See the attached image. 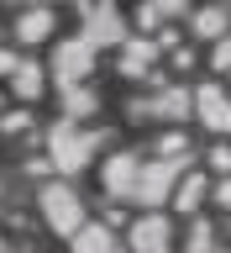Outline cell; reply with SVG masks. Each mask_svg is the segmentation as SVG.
<instances>
[{"mask_svg": "<svg viewBox=\"0 0 231 253\" xmlns=\"http://www.w3.org/2000/svg\"><path fill=\"white\" fill-rule=\"evenodd\" d=\"M95 142H100V132H79L74 122H58L53 132H47V148H53V164H58L63 174H79V169H84V158L95 153Z\"/></svg>", "mask_w": 231, "mask_h": 253, "instance_id": "cell-1", "label": "cell"}, {"mask_svg": "<svg viewBox=\"0 0 231 253\" xmlns=\"http://www.w3.org/2000/svg\"><path fill=\"white\" fill-rule=\"evenodd\" d=\"M42 216H47L53 232H68V237H74L79 227H84V206H79V195L68 185H47L42 190Z\"/></svg>", "mask_w": 231, "mask_h": 253, "instance_id": "cell-2", "label": "cell"}, {"mask_svg": "<svg viewBox=\"0 0 231 253\" xmlns=\"http://www.w3.org/2000/svg\"><path fill=\"white\" fill-rule=\"evenodd\" d=\"M179 174H184V169H179L173 158H163V164H147V169H137V195H142L147 206H158V201L173 190V179H179Z\"/></svg>", "mask_w": 231, "mask_h": 253, "instance_id": "cell-3", "label": "cell"}, {"mask_svg": "<svg viewBox=\"0 0 231 253\" xmlns=\"http://www.w3.org/2000/svg\"><path fill=\"white\" fill-rule=\"evenodd\" d=\"M90 63H95V47L84 42V37H74V42H63L58 53H53V69H58L63 84H68V79H79V74H90Z\"/></svg>", "mask_w": 231, "mask_h": 253, "instance_id": "cell-4", "label": "cell"}, {"mask_svg": "<svg viewBox=\"0 0 231 253\" xmlns=\"http://www.w3.org/2000/svg\"><path fill=\"white\" fill-rule=\"evenodd\" d=\"M195 106H200V116H205L210 132H231V95L221 90V84H205V90L195 95Z\"/></svg>", "mask_w": 231, "mask_h": 253, "instance_id": "cell-5", "label": "cell"}, {"mask_svg": "<svg viewBox=\"0 0 231 253\" xmlns=\"http://www.w3.org/2000/svg\"><path fill=\"white\" fill-rule=\"evenodd\" d=\"M84 16H90V37L84 42H121V16L110 11V5H84Z\"/></svg>", "mask_w": 231, "mask_h": 253, "instance_id": "cell-6", "label": "cell"}, {"mask_svg": "<svg viewBox=\"0 0 231 253\" xmlns=\"http://www.w3.org/2000/svg\"><path fill=\"white\" fill-rule=\"evenodd\" d=\"M137 169H142V164L132 153H116L105 164V190H110V195H132V190H137Z\"/></svg>", "mask_w": 231, "mask_h": 253, "instance_id": "cell-7", "label": "cell"}, {"mask_svg": "<svg viewBox=\"0 0 231 253\" xmlns=\"http://www.w3.org/2000/svg\"><path fill=\"white\" fill-rule=\"evenodd\" d=\"M132 243H137V253L163 248V243H168V221H163V216H142L137 227H132Z\"/></svg>", "mask_w": 231, "mask_h": 253, "instance_id": "cell-8", "label": "cell"}, {"mask_svg": "<svg viewBox=\"0 0 231 253\" xmlns=\"http://www.w3.org/2000/svg\"><path fill=\"white\" fill-rule=\"evenodd\" d=\"M11 90L21 95V100H37V95H42V69H37V63H16L11 69Z\"/></svg>", "mask_w": 231, "mask_h": 253, "instance_id": "cell-9", "label": "cell"}, {"mask_svg": "<svg viewBox=\"0 0 231 253\" xmlns=\"http://www.w3.org/2000/svg\"><path fill=\"white\" fill-rule=\"evenodd\" d=\"M74 253H116V237L105 227H79L74 232Z\"/></svg>", "mask_w": 231, "mask_h": 253, "instance_id": "cell-10", "label": "cell"}, {"mask_svg": "<svg viewBox=\"0 0 231 253\" xmlns=\"http://www.w3.org/2000/svg\"><path fill=\"white\" fill-rule=\"evenodd\" d=\"M16 32H21V42H42L47 32H53V11H42V5H37V11H27L21 21H16Z\"/></svg>", "mask_w": 231, "mask_h": 253, "instance_id": "cell-11", "label": "cell"}, {"mask_svg": "<svg viewBox=\"0 0 231 253\" xmlns=\"http://www.w3.org/2000/svg\"><path fill=\"white\" fill-rule=\"evenodd\" d=\"M195 32H200V37H216V32H226V5H205V11L195 16Z\"/></svg>", "mask_w": 231, "mask_h": 253, "instance_id": "cell-12", "label": "cell"}, {"mask_svg": "<svg viewBox=\"0 0 231 253\" xmlns=\"http://www.w3.org/2000/svg\"><path fill=\"white\" fill-rule=\"evenodd\" d=\"M132 53H126V74H137V69H147V63L158 58V47H147V42H126Z\"/></svg>", "mask_w": 231, "mask_h": 253, "instance_id": "cell-13", "label": "cell"}, {"mask_svg": "<svg viewBox=\"0 0 231 253\" xmlns=\"http://www.w3.org/2000/svg\"><path fill=\"white\" fill-rule=\"evenodd\" d=\"M63 111L68 116H84V111H95V95L90 90H63Z\"/></svg>", "mask_w": 231, "mask_h": 253, "instance_id": "cell-14", "label": "cell"}, {"mask_svg": "<svg viewBox=\"0 0 231 253\" xmlns=\"http://www.w3.org/2000/svg\"><path fill=\"white\" fill-rule=\"evenodd\" d=\"M200 201H205V179H200V174H189L184 185H179V206L189 211V206H200Z\"/></svg>", "mask_w": 231, "mask_h": 253, "instance_id": "cell-15", "label": "cell"}, {"mask_svg": "<svg viewBox=\"0 0 231 253\" xmlns=\"http://www.w3.org/2000/svg\"><path fill=\"white\" fill-rule=\"evenodd\" d=\"M153 111H163V116H179V111H189V95H184V90H168Z\"/></svg>", "mask_w": 231, "mask_h": 253, "instance_id": "cell-16", "label": "cell"}, {"mask_svg": "<svg viewBox=\"0 0 231 253\" xmlns=\"http://www.w3.org/2000/svg\"><path fill=\"white\" fill-rule=\"evenodd\" d=\"M189 253H210V227L195 221V232H189Z\"/></svg>", "mask_w": 231, "mask_h": 253, "instance_id": "cell-17", "label": "cell"}, {"mask_svg": "<svg viewBox=\"0 0 231 253\" xmlns=\"http://www.w3.org/2000/svg\"><path fill=\"white\" fill-rule=\"evenodd\" d=\"M27 126H32V116L21 111V116H5V122H0V132H27Z\"/></svg>", "mask_w": 231, "mask_h": 253, "instance_id": "cell-18", "label": "cell"}, {"mask_svg": "<svg viewBox=\"0 0 231 253\" xmlns=\"http://www.w3.org/2000/svg\"><path fill=\"white\" fill-rule=\"evenodd\" d=\"M153 11L158 16H179V11H184V0H153Z\"/></svg>", "mask_w": 231, "mask_h": 253, "instance_id": "cell-19", "label": "cell"}, {"mask_svg": "<svg viewBox=\"0 0 231 253\" xmlns=\"http://www.w3.org/2000/svg\"><path fill=\"white\" fill-rule=\"evenodd\" d=\"M216 63H221V69H231V37H226V42L216 47Z\"/></svg>", "mask_w": 231, "mask_h": 253, "instance_id": "cell-20", "label": "cell"}, {"mask_svg": "<svg viewBox=\"0 0 231 253\" xmlns=\"http://www.w3.org/2000/svg\"><path fill=\"white\" fill-rule=\"evenodd\" d=\"M11 69H16V58L5 53V47H0V74H11Z\"/></svg>", "mask_w": 231, "mask_h": 253, "instance_id": "cell-21", "label": "cell"}, {"mask_svg": "<svg viewBox=\"0 0 231 253\" xmlns=\"http://www.w3.org/2000/svg\"><path fill=\"white\" fill-rule=\"evenodd\" d=\"M221 201H226V211H231V179H226V185H221Z\"/></svg>", "mask_w": 231, "mask_h": 253, "instance_id": "cell-22", "label": "cell"}, {"mask_svg": "<svg viewBox=\"0 0 231 253\" xmlns=\"http://www.w3.org/2000/svg\"><path fill=\"white\" fill-rule=\"evenodd\" d=\"M0 253H5V243H0Z\"/></svg>", "mask_w": 231, "mask_h": 253, "instance_id": "cell-23", "label": "cell"}, {"mask_svg": "<svg viewBox=\"0 0 231 253\" xmlns=\"http://www.w3.org/2000/svg\"><path fill=\"white\" fill-rule=\"evenodd\" d=\"M153 253H163V248H153Z\"/></svg>", "mask_w": 231, "mask_h": 253, "instance_id": "cell-24", "label": "cell"}]
</instances>
